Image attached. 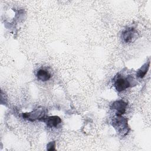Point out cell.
Instances as JSON below:
<instances>
[{
	"mask_svg": "<svg viewBox=\"0 0 151 151\" xmlns=\"http://www.w3.org/2000/svg\"><path fill=\"white\" fill-rule=\"evenodd\" d=\"M41 121L44 122L47 126L50 128L57 127L61 123V119L60 117L57 116H50L46 118L44 117Z\"/></svg>",
	"mask_w": 151,
	"mask_h": 151,
	"instance_id": "cell-6",
	"label": "cell"
},
{
	"mask_svg": "<svg viewBox=\"0 0 151 151\" xmlns=\"http://www.w3.org/2000/svg\"><path fill=\"white\" fill-rule=\"evenodd\" d=\"M36 76L37 78L41 81H47L49 80L51 77V75L50 72L43 68L39 69L37 71Z\"/></svg>",
	"mask_w": 151,
	"mask_h": 151,
	"instance_id": "cell-7",
	"label": "cell"
},
{
	"mask_svg": "<svg viewBox=\"0 0 151 151\" xmlns=\"http://www.w3.org/2000/svg\"><path fill=\"white\" fill-rule=\"evenodd\" d=\"M45 111L43 108L35 109L29 113H24L22 114L23 118L30 121H34L35 120H42L45 117Z\"/></svg>",
	"mask_w": 151,
	"mask_h": 151,
	"instance_id": "cell-2",
	"label": "cell"
},
{
	"mask_svg": "<svg viewBox=\"0 0 151 151\" xmlns=\"http://www.w3.org/2000/svg\"><path fill=\"white\" fill-rule=\"evenodd\" d=\"M150 65V61L144 64L137 71L136 76L139 78H143L147 72V70L149 68Z\"/></svg>",
	"mask_w": 151,
	"mask_h": 151,
	"instance_id": "cell-8",
	"label": "cell"
},
{
	"mask_svg": "<svg viewBox=\"0 0 151 151\" xmlns=\"http://www.w3.org/2000/svg\"><path fill=\"white\" fill-rule=\"evenodd\" d=\"M122 37L124 42H132L137 38L138 33L134 28H128L122 32Z\"/></svg>",
	"mask_w": 151,
	"mask_h": 151,
	"instance_id": "cell-3",
	"label": "cell"
},
{
	"mask_svg": "<svg viewBox=\"0 0 151 151\" xmlns=\"http://www.w3.org/2000/svg\"><path fill=\"white\" fill-rule=\"evenodd\" d=\"M127 104L122 100H117L111 103L110 106L111 109L116 110L117 116H122L125 113Z\"/></svg>",
	"mask_w": 151,
	"mask_h": 151,
	"instance_id": "cell-5",
	"label": "cell"
},
{
	"mask_svg": "<svg viewBox=\"0 0 151 151\" xmlns=\"http://www.w3.org/2000/svg\"><path fill=\"white\" fill-rule=\"evenodd\" d=\"M112 125L119 134L124 136L129 132L127 119L122 116H117L112 120Z\"/></svg>",
	"mask_w": 151,
	"mask_h": 151,
	"instance_id": "cell-1",
	"label": "cell"
},
{
	"mask_svg": "<svg viewBox=\"0 0 151 151\" xmlns=\"http://www.w3.org/2000/svg\"><path fill=\"white\" fill-rule=\"evenodd\" d=\"M130 86V83L128 79L122 77L120 76L116 78L114 82V86L117 91H122L129 88Z\"/></svg>",
	"mask_w": 151,
	"mask_h": 151,
	"instance_id": "cell-4",
	"label": "cell"
},
{
	"mask_svg": "<svg viewBox=\"0 0 151 151\" xmlns=\"http://www.w3.org/2000/svg\"><path fill=\"white\" fill-rule=\"evenodd\" d=\"M55 142H51L48 143L47 146V149L48 150H55Z\"/></svg>",
	"mask_w": 151,
	"mask_h": 151,
	"instance_id": "cell-9",
	"label": "cell"
}]
</instances>
